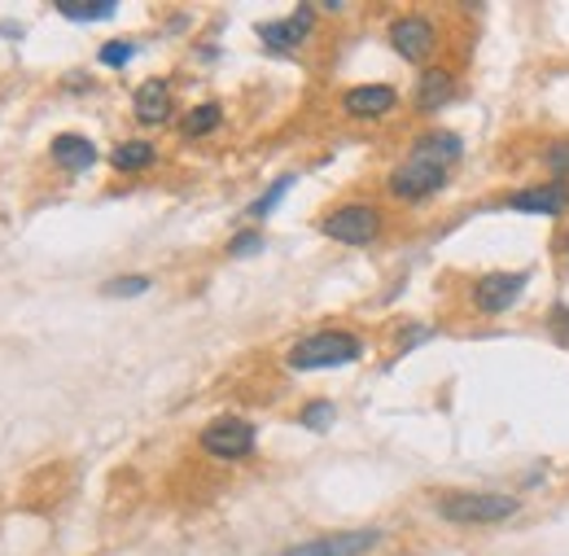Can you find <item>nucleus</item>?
Masks as SVG:
<instances>
[{
	"mask_svg": "<svg viewBox=\"0 0 569 556\" xmlns=\"http://www.w3.org/2000/svg\"><path fill=\"white\" fill-rule=\"evenodd\" d=\"M464 154V140L455 132H425L412 154L390 171V193L399 202H421V198H434L447 180H452V167Z\"/></svg>",
	"mask_w": 569,
	"mask_h": 556,
	"instance_id": "1",
	"label": "nucleus"
},
{
	"mask_svg": "<svg viewBox=\"0 0 569 556\" xmlns=\"http://www.w3.org/2000/svg\"><path fill=\"white\" fill-rule=\"evenodd\" d=\"M517 500L513 495H491V491H455L439 500V513L455 526H491V522H508L517 517Z\"/></svg>",
	"mask_w": 569,
	"mask_h": 556,
	"instance_id": "2",
	"label": "nucleus"
},
{
	"mask_svg": "<svg viewBox=\"0 0 569 556\" xmlns=\"http://www.w3.org/2000/svg\"><path fill=\"white\" fill-rule=\"evenodd\" d=\"M363 342L346 329H325V334H312L303 342H294L289 350V368H338V364H350L359 359Z\"/></svg>",
	"mask_w": 569,
	"mask_h": 556,
	"instance_id": "3",
	"label": "nucleus"
},
{
	"mask_svg": "<svg viewBox=\"0 0 569 556\" xmlns=\"http://www.w3.org/2000/svg\"><path fill=\"white\" fill-rule=\"evenodd\" d=\"M320 232L329 241H341V245H372L381 237V211L377 207H363V202H350V207H338L320 220Z\"/></svg>",
	"mask_w": 569,
	"mask_h": 556,
	"instance_id": "4",
	"label": "nucleus"
},
{
	"mask_svg": "<svg viewBox=\"0 0 569 556\" xmlns=\"http://www.w3.org/2000/svg\"><path fill=\"white\" fill-rule=\"evenodd\" d=\"M526 285H530V272L526 267L521 272H486L473 285V307L482 316H504V312L517 307V298L526 294Z\"/></svg>",
	"mask_w": 569,
	"mask_h": 556,
	"instance_id": "5",
	"label": "nucleus"
},
{
	"mask_svg": "<svg viewBox=\"0 0 569 556\" xmlns=\"http://www.w3.org/2000/svg\"><path fill=\"white\" fill-rule=\"evenodd\" d=\"M198 443H202L207 455H215V460H241V455L254 451V426L241 421V417H220V421H211L202 430Z\"/></svg>",
	"mask_w": 569,
	"mask_h": 556,
	"instance_id": "6",
	"label": "nucleus"
},
{
	"mask_svg": "<svg viewBox=\"0 0 569 556\" xmlns=\"http://www.w3.org/2000/svg\"><path fill=\"white\" fill-rule=\"evenodd\" d=\"M390 44H394V53H399V57H408V62H425V57L434 53V44H439V27H434L425 13L394 18V22H390Z\"/></svg>",
	"mask_w": 569,
	"mask_h": 556,
	"instance_id": "7",
	"label": "nucleus"
},
{
	"mask_svg": "<svg viewBox=\"0 0 569 556\" xmlns=\"http://www.w3.org/2000/svg\"><path fill=\"white\" fill-rule=\"evenodd\" d=\"M513 211L521 216H566L569 211V185L566 180H548V185H535V189H521L508 198Z\"/></svg>",
	"mask_w": 569,
	"mask_h": 556,
	"instance_id": "8",
	"label": "nucleus"
},
{
	"mask_svg": "<svg viewBox=\"0 0 569 556\" xmlns=\"http://www.w3.org/2000/svg\"><path fill=\"white\" fill-rule=\"evenodd\" d=\"M307 35H312V9H298V13L276 18V22H259V40H263L267 49H276V53L298 49Z\"/></svg>",
	"mask_w": 569,
	"mask_h": 556,
	"instance_id": "9",
	"label": "nucleus"
},
{
	"mask_svg": "<svg viewBox=\"0 0 569 556\" xmlns=\"http://www.w3.org/2000/svg\"><path fill=\"white\" fill-rule=\"evenodd\" d=\"M394 106H399V93L390 84H359V88H350L341 97V111L350 114V118H381V114H390Z\"/></svg>",
	"mask_w": 569,
	"mask_h": 556,
	"instance_id": "10",
	"label": "nucleus"
},
{
	"mask_svg": "<svg viewBox=\"0 0 569 556\" xmlns=\"http://www.w3.org/2000/svg\"><path fill=\"white\" fill-rule=\"evenodd\" d=\"M377 539H381L377 531H346V535H329V539L289 548L285 556H363L368 548H377Z\"/></svg>",
	"mask_w": 569,
	"mask_h": 556,
	"instance_id": "11",
	"label": "nucleus"
},
{
	"mask_svg": "<svg viewBox=\"0 0 569 556\" xmlns=\"http://www.w3.org/2000/svg\"><path fill=\"white\" fill-rule=\"evenodd\" d=\"M131 114H136V123H145V127L167 123V118H171V84H167V80H145V84L136 88V97H131Z\"/></svg>",
	"mask_w": 569,
	"mask_h": 556,
	"instance_id": "12",
	"label": "nucleus"
},
{
	"mask_svg": "<svg viewBox=\"0 0 569 556\" xmlns=\"http://www.w3.org/2000/svg\"><path fill=\"white\" fill-rule=\"evenodd\" d=\"M452 93H455L452 71H443V66H434V71H425V75L417 80V111H421V114L443 111V106L452 102Z\"/></svg>",
	"mask_w": 569,
	"mask_h": 556,
	"instance_id": "13",
	"label": "nucleus"
},
{
	"mask_svg": "<svg viewBox=\"0 0 569 556\" xmlns=\"http://www.w3.org/2000/svg\"><path fill=\"white\" fill-rule=\"evenodd\" d=\"M53 162L66 167V171H88V167H97V145L75 136V132H62L53 140Z\"/></svg>",
	"mask_w": 569,
	"mask_h": 556,
	"instance_id": "14",
	"label": "nucleus"
},
{
	"mask_svg": "<svg viewBox=\"0 0 569 556\" xmlns=\"http://www.w3.org/2000/svg\"><path fill=\"white\" fill-rule=\"evenodd\" d=\"M154 162H158V149L149 140H123V145H114L110 154V167L123 171V176H136V171H145Z\"/></svg>",
	"mask_w": 569,
	"mask_h": 556,
	"instance_id": "15",
	"label": "nucleus"
},
{
	"mask_svg": "<svg viewBox=\"0 0 569 556\" xmlns=\"http://www.w3.org/2000/svg\"><path fill=\"white\" fill-rule=\"evenodd\" d=\"M220 118H224V111H220L215 102L193 106V111L185 114V136H207V132H215V127H220Z\"/></svg>",
	"mask_w": 569,
	"mask_h": 556,
	"instance_id": "16",
	"label": "nucleus"
},
{
	"mask_svg": "<svg viewBox=\"0 0 569 556\" xmlns=\"http://www.w3.org/2000/svg\"><path fill=\"white\" fill-rule=\"evenodd\" d=\"M57 13L62 18H71V22H97V18H114V4L110 0H97V4H57Z\"/></svg>",
	"mask_w": 569,
	"mask_h": 556,
	"instance_id": "17",
	"label": "nucleus"
},
{
	"mask_svg": "<svg viewBox=\"0 0 569 556\" xmlns=\"http://www.w3.org/2000/svg\"><path fill=\"white\" fill-rule=\"evenodd\" d=\"M289 189H294V176H281V180H276V185H272V189H267V193H263V198H259V202L250 207V216H254V220L272 216V211H276V202H281V198L289 193Z\"/></svg>",
	"mask_w": 569,
	"mask_h": 556,
	"instance_id": "18",
	"label": "nucleus"
},
{
	"mask_svg": "<svg viewBox=\"0 0 569 556\" xmlns=\"http://www.w3.org/2000/svg\"><path fill=\"white\" fill-rule=\"evenodd\" d=\"M102 66H110V71H123L131 57H136V44L131 40H110V44H102Z\"/></svg>",
	"mask_w": 569,
	"mask_h": 556,
	"instance_id": "19",
	"label": "nucleus"
},
{
	"mask_svg": "<svg viewBox=\"0 0 569 556\" xmlns=\"http://www.w3.org/2000/svg\"><path fill=\"white\" fill-rule=\"evenodd\" d=\"M544 167H548L557 180H566L569 185V140H557V145L544 149Z\"/></svg>",
	"mask_w": 569,
	"mask_h": 556,
	"instance_id": "20",
	"label": "nucleus"
},
{
	"mask_svg": "<svg viewBox=\"0 0 569 556\" xmlns=\"http://www.w3.org/2000/svg\"><path fill=\"white\" fill-rule=\"evenodd\" d=\"M303 426H307V430H329V426H334V403H325V399L307 403V408H303Z\"/></svg>",
	"mask_w": 569,
	"mask_h": 556,
	"instance_id": "21",
	"label": "nucleus"
},
{
	"mask_svg": "<svg viewBox=\"0 0 569 556\" xmlns=\"http://www.w3.org/2000/svg\"><path fill=\"white\" fill-rule=\"evenodd\" d=\"M149 281L145 276H118V281H106V294L110 298H131V294H145Z\"/></svg>",
	"mask_w": 569,
	"mask_h": 556,
	"instance_id": "22",
	"label": "nucleus"
},
{
	"mask_svg": "<svg viewBox=\"0 0 569 556\" xmlns=\"http://www.w3.org/2000/svg\"><path fill=\"white\" fill-rule=\"evenodd\" d=\"M548 329L561 337V342H569V303L552 307V316H548Z\"/></svg>",
	"mask_w": 569,
	"mask_h": 556,
	"instance_id": "23",
	"label": "nucleus"
},
{
	"mask_svg": "<svg viewBox=\"0 0 569 556\" xmlns=\"http://www.w3.org/2000/svg\"><path fill=\"white\" fill-rule=\"evenodd\" d=\"M254 250H263V237H259V232H241V237L228 245V254H254Z\"/></svg>",
	"mask_w": 569,
	"mask_h": 556,
	"instance_id": "24",
	"label": "nucleus"
},
{
	"mask_svg": "<svg viewBox=\"0 0 569 556\" xmlns=\"http://www.w3.org/2000/svg\"><path fill=\"white\" fill-rule=\"evenodd\" d=\"M566 254H569V232H566Z\"/></svg>",
	"mask_w": 569,
	"mask_h": 556,
	"instance_id": "25",
	"label": "nucleus"
}]
</instances>
